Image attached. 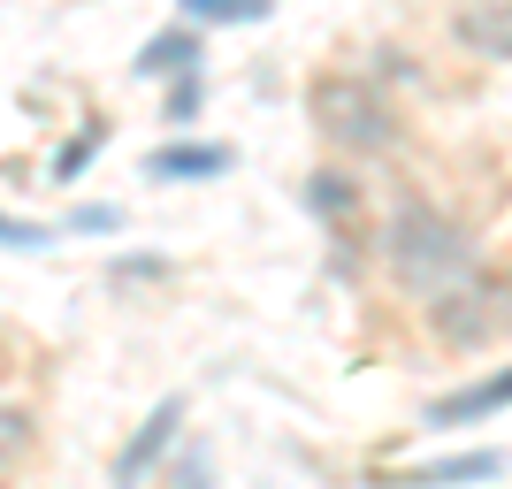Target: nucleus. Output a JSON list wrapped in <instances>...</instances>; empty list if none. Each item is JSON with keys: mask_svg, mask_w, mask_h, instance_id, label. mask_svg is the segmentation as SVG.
Listing matches in <instances>:
<instances>
[{"mask_svg": "<svg viewBox=\"0 0 512 489\" xmlns=\"http://www.w3.org/2000/svg\"><path fill=\"white\" fill-rule=\"evenodd\" d=\"M383 268L406 283L413 298H436L459 276H474V237H467V222H451L444 207L398 199V214L383 222Z\"/></svg>", "mask_w": 512, "mask_h": 489, "instance_id": "1", "label": "nucleus"}, {"mask_svg": "<svg viewBox=\"0 0 512 489\" xmlns=\"http://www.w3.org/2000/svg\"><path fill=\"white\" fill-rule=\"evenodd\" d=\"M306 107H314V130L329 138V146H344V153L398 146V115H390V100H383L375 77H314Z\"/></svg>", "mask_w": 512, "mask_h": 489, "instance_id": "2", "label": "nucleus"}, {"mask_svg": "<svg viewBox=\"0 0 512 489\" xmlns=\"http://www.w3.org/2000/svg\"><path fill=\"white\" fill-rule=\"evenodd\" d=\"M428 337L444 344V352H482L490 337H505V321H497V283L490 276H459L451 291L428 298Z\"/></svg>", "mask_w": 512, "mask_h": 489, "instance_id": "3", "label": "nucleus"}, {"mask_svg": "<svg viewBox=\"0 0 512 489\" xmlns=\"http://www.w3.org/2000/svg\"><path fill=\"white\" fill-rule=\"evenodd\" d=\"M176 428H184V398H161V405L146 413V421H138V436H130V444L115 451V489H138V482H146V474L161 467V459H169Z\"/></svg>", "mask_w": 512, "mask_h": 489, "instance_id": "4", "label": "nucleus"}, {"mask_svg": "<svg viewBox=\"0 0 512 489\" xmlns=\"http://www.w3.org/2000/svg\"><path fill=\"white\" fill-rule=\"evenodd\" d=\"M451 39L482 62H512V0H467L451 16Z\"/></svg>", "mask_w": 512, "mask_h": 489, "instance_id": "5", "label": "nucleus"}, {"mask_svg": "<svg viewBox=\"0 0 512 489\" xmlns=\"http://www.w3.org/2000/svg\"><path fill=\"white\" fill-rule=\"evenodd\" d=\"M237 153L230 146H161L146 153V176L153 184H199V176H230Z\"/></svg>", "mask_w": 512, "mask_h": 489, "instance_id": "6", "label": "nucleus"}, {"mask_svg": "<svg viewBox=\"0 0 512 489\" xmlns=\"http://www.w3.org/2000/svg\"><path fill=\"white\" fill-rule=\"evenodd\" d=\"M505 467L497 451H459V459H428V467H406L390 489H451V482H490Z\"/></svg>", "mask_w": 512, "mask_h": 489, "instance_id": "7", "label": "nucleus"}, {"mask_svg": "<svg viewBox=\"0 0 512 489\" xmlns=\"http://www.w3.org/2000/svg\"><path fill=\"white\" fill-rule=\"evenodd\" d=\"M497 405H512V367H505V375H490V383H474V390H451V398H436V405H428V428L482 421V413H497Z\"/></svg>", "mask_w": 512, "mask_h": 489, "instance_id": "8", "label": "nucleus"}, {"mask_svg": "<svg viewBox=\"0 0 512 489\" xmlns=\"http://www.w3.org/2000/svg\"><path fill=\"white\" fill-rule=\"evenodd\" d=\"M130 69H138L146 85H153V77H184V69H199V31L184 23V31H161V39H146Z\"/></svg>", "mask_w": 512, "mask_h": 489, "instance_id": "9", "label": "nucleus"}, {"mask_svg": "<svg viewBox=\"0 0 512 489\" xmlns=\"http://www.w3.org/2000/svg\"><path fill=\"white\" fill-rule=\"evenodd\" d=\"M306 207H314L321 222H352V214H360V184L337 176V169H321V176H306Z\"/></svg>", "mask_w": 512, "mask_h": 489, "instance_id": "10", "label": "nucleus"}, {"mask_svg": "<svg viewBox=\"0 0 512 489\" xmlns=\"http://www.w3.org/2000/svg\"><path fill=\"white\" fill-rule=\"evenodd\" d=\"M276 0H184V23H260Z\"/></svg>", "mask_w": 512, "mask_h": 489, "instance_id": "11", "label": "nucleus"}, {"mask_svg": "<svg viewBox=\"0 0 512 489\" xmlns=\"http://www.w3.org/2000/svg\"><path fill=\"white\" fill-rule=\"evenodd\" d=\"M31 436H39V421H31L23 405H0V482H8V467L31 451Z\"/></svg>", "mask_w": 512, "mask_h": 489, "instance_id": "12", "label": "nucleus"}, {"mask_svg": "<svg viewBox=\"0 0 512 489\" xmlns=\"http://www.w3.org/2000/svg\"><path fill=\"white\" fill-rule=\"evenodd\" d=\"M100 146H107V123H85V130H77V138H69L62 153H54V184H69V176L85 169V161H92Z\"/></svg>", "mask_w": 512, "mask_h": 489, "instance_id": "13", "label": "nucleus"}, {"mask_svg": "<svg viewBox=\"0 0 512 489\" xmlns=\"http://www.w3.org/2000/svg\"><path fill=\"white\" fill-rule=\"evenodd\" d=\"M199 100H207V69H184V77L169 85V123H192Z\"/></svg>", "mask_w": 512, "mask_h": 489, "instance_id": "14", "label": "nucleus"}, {"mask_svg": "<svg viewBox=\"0 0 512 489\" xmlns=\"http://www.w3.org/2000/svg\"><path fill=\"white\" fill-rule=\"evenodd\" d=\"M0 245H16V253H39V245H54V230H46V222H16V214H0Z\"/></svg>", "mask_w": 512, "mask_h": 489, "instance_id": "15", "label": "nucleus"}, {"mask_svg": "<svg viewBox=\"0 0 512 489\" xmlns=\"http://www.w3.org/2000/svg\"><path fill=\"white\" fill-rule=\"evenodd\" d=\"M69 230H123V214H115V207H77V214H69Z\"/></svg>", "mask_w": 512, "mask_h": 489, "instance_id": "16", "label": "nucleus"}, {"mask_svg": "<svg viewBox=\"0 0 512 489\" xmlns=\"http://www.w3.org/2000/svg\"><path fill=\"white\" fill-rule=\"evenodd\" d=\"M214 474H207V459H199V451H184V467H176V482L169 489H207Z\"/></svg>", "mask_w": 512, "mask_h": 489, "instance_id": "17", "label": "nucleus"}, {"mask_svg": "<svg viewBox=\"0 0 512 489\" xmlns=\"http://www.w3.org/2000/svg\"><path fill=\"white\" fill-rule=\"evenodd\" d=\"M497 321H505V337H512V276L497 283Z\"/></svg>", "mask_w": 512, "mask_h": 489, "instance_id": "18", "label": "nucleus"}]
</instances>
